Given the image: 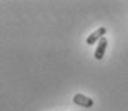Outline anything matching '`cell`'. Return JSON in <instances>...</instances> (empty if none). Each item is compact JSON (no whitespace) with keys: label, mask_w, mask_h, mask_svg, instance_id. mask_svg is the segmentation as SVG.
<instances>
[{"label":"cell","mask_w":128,"mask_h":111,"mask_svg":"<svg viewBox=\"0 0 128 111\" xmlns=\"http://www.w3.org/2000/svg\"><path fill=\"white\" fill-rule=\"evenodd\" d=\"M106 27H98L96 31H93L91 35L87 38V40H86V43L88 44V45H93V44L96 43V41H100L102 38H105V34H106Z\"/></svg>","instance_id":"cell-2"},{"label":"cell","mask_w":128,"mask_h":111,"mask_svg":"<svg viewBox=\"0 0 128 111\" xmlns=\"http://www.w3.org/2000/svg\"><path fill=\"white\" fill-rule=\"evenodd\" d=\"M108 48V39L106 38H102L98 41V45H97L96 50H94V58L96 60H102L104 56H105V50Z\"/></svg>","instance_id":"cell-3"},{"label":"cell","mask_w":128,"mask_h":111,"mask_svg":"<svg viewBox=\"0 0 128 111\" xmlns=\"http://www.w3.org/2000/svg\"><path fill=\"white\" fill-rule=\"evenodd\" d=\"M72 101H74L75 105L82 106V107H86V109H91L94 105V102H93V100L91 97H87V96L82 94V93H76V94H75Z\"/></svg>","instance_id":"cell-1"}]
</instances>
